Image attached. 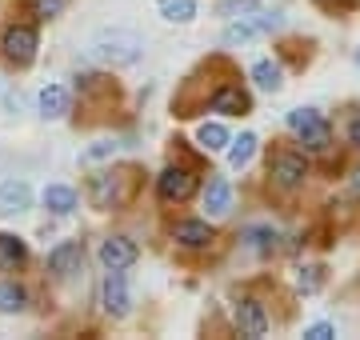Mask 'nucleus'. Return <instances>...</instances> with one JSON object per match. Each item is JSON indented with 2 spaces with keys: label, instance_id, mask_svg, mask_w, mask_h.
Segmentation results:
<instances>
[{
  "label": "nucleus",
  "instance_id": "1",
  "mask_svg": "<svg viewBox=\"0 0 360 340\" xmlns=\"http://www.w3.org/2000/svg\"><path fill=\"white\" fill-rule=\"evenodd\" d=\"M136 184H141V172L136 169H104V172H96V176H89L92 209H101V212L124 209V204L136 197Z\"/></svg>",
  "mask_w": 360,
  "mask_h": 340
},
{
  "label": "nucleus",
  "instance_id": "2",
  "mask_svg": "<svg viewBox=\"0 0 360 340\" xmlns=\"http://www.w3.org/2000/svg\"><path fill=\"white\" fill-rule=\"evenodd\" d=\"M101 65H112V68H124V65H136L144 53V37L141 32H129V28H104L92 37V48H89Z\"/></svg>",
  "mask_w": 360,
  "mask_h": 340
},
{
  "label": "nucleus",
  "instance_id": "3",
  "mask_svg": "<svg viewBox=\"0 0 360 340\" xmlns=\"http://www.w3.org/2000/svg\"><path fill=\"white\" fill-rule=\"evenodd\" d=\"M288 129L296 132V140L312 148V152H324L328 144H333V129H328V120L316 112V108H292L288 112Z\"/></svg>",
  "mask_w": 360,
  "mask_h": 340
},
{
  "label": "nucleus",
  "instance_id": "4",
  "mask_svg": "<svg viewBox=\"0 0 360 340\" xmlns=\"http://www.w3.org/2000/svg\"><path fill=\"white\" fill-rule=\"evenodd\" d=\"M37 48H40V37H37L32 25H8L4 37H0V56L16 68L32 65V60H37Z\"/></svg>",
  "mask_w": 360,
  "mask_h": 340
},
{
  "label": "nucleus",
  "instance_id": "5",
  "mask_svg": "<svg viewBox=\"0 0 360 340\" xmlns=\"http://www.w3.org/2000/svg\"><path fill=\"white\" fill-rule=\"evenodd\" d=\"M269 176H272V184H281V188H300L304 176H309V160L300 157V152L281 148V152L269 157Z\"/></svg>",
  "mask_w": 360,
  "mask_h": 340
},
{
  "label": "nucleus",
  "instance_id": "6",
  "mask_svg": "<svg viewBox=\"0 0 360 340\" xmlns=\"http://www.w3.org/2000/svg\"><path fill=\"white\" fill-rule=\"evenodd\" d=\"M272 28H281V13H252V16H240L224 28V44H248V40L264 37Z\"/></svg>",
  "mask_w": 360,
  "mask_h": 340
},
{
  "label": "nucleus",
  "instance_id": "7",
  "mask_svg": "<svg viewBox=\"0 0 360 340\" xmlns=\"http://www.w3.org/2000/svg\"><path fill=\"white\" fill-rule=\"evenodd\" d=\"M156 192L165 204H180L196 192V172L193 169H165L156 176Z\"/></svg>",
  "mask_w": 360,
  "mask_h": 340
},
{
  "label": "nucleus",
  "instance_id": "8",
  "mask_svg": "<svg viewBox=\"0 0 360 340\" xmlns=\"http://www.w3.org/2000/svg\"><path fill=\"white\" fill-rule=\"evenodd\" d=\"M80 268H84V249L77 240H65L49 252V273L56 280H72V276H80Z\"/></svg>",
  "mask_w": 360,
  "mask_h": 340
},
{
  "label": "nucleus",
  "instance_id": "9",
  "mask_svg": "<svg viewBox=\"0 0 360 340\" xmlns=\"http://www.w3.org/2000/svg\"><path fill=\"white\" fill-rule=\"evenodd\" d=\"M101 304H104V313L108 316H129L132 308V296H129V285H124V276L120 273H108L104 276V285H101Z\"/></svg>",
  "mask_w": 360,
  "mask_h": 340
},
{
  "label": "nucleus",
  "instance_id": "10",
  "mask_svg": "<svg viewBox=\"0 0 360 340\" xmlns=\"http://www.w3.org/2000/svg\"><path fill=\"white\" fill-rule=\"evenodd\" d=\"M101 264L108 273H124L129 264H136V244H132L129 236H108V240H101Z\"/></svg>",
  "mask_w": 360,
  "mask_h": 340
},
{
  "label": "nucleus",
  "instance_id": "11",
  "mask_svg": "<svg viewBox=\"0 0 360 340\" xmlns=\"http://www.w3.org/2000/svg\"><path fill=\"white\" fill-rule=\"evenodd\" d=\"M208 108H212V112H224V117H245L248 108H252V100H248V92L240 89V84H220V89L208 96Z\"/></svg>",
  "mask_w": 360,
  "mask_h": 340
},
{
  "label": "nucleus",
  "instance_id": "12",
  "mask_svg": "<svg viewBox=\"0 0 360 340\" xmlns=\"http://www.w3.org/2000/svg\"><path fill=\"white\" fill-rule=\"evenodd\" d=\"M236 328H240V336H248V340H260L269 332V313L260 308V301L245 296V301L236 304Z\"/></svg>",
  "mask_w": 360,
  "mask_h": 340
},
{
  "label": "nucleus",
  "instance_id": "13",
  "mask_svg": "<svg viewBox=\"0 0 360 340\" xmlns=\"http://www.w3.org/2000/svg\"><path fill=\"white\" fill-rule=\"evenodd\" d=\"M32 209V188L25 181H4L0 184V216H20Z\"/></svg>",
  "mask_w": 360,
  "mask_h": 340
},
{
  "label": "nucleus",
  "instance_id": "14",
  "mask_svg": "<svg viewBox=\"0 0 360 340\" xmlns=\"http://www.w3.org/2000/svg\"><path fill=\"white\" fill-rule=\"evenodd\" d=\"M37 108H40V117H44V120H60V117H68L72 96H68L65 84H44L40 96H37Z\"/></svg>",
  "mask_w": 360,
  "mask_h": 340
},
{
  "label": "nucleus",
  "instance_id": "15",
  "mask_svg": "<svg viewBox=\"0 0 360 340\" xmlns=\"http://www.w3.org/2000/svg\"><path fill=\"white\" fill-rule=\"evenodd\" d=\"M172 236H176L184 249H208L217 236H212V228H208L205 221H180L176 228H172Z\"/></svg>",
  "mask_w": 360,
  "mask_h": 340
},
{
  "label": "nucleus",
  "instance_id": "16",
  "mask_svg": "<svg viewBox=\"0 0 360 340\" xmlns=\"http://www.w3.org/2000/svg\"><path fill=\"white\" fill-rule=\"evenodd\" d=\"M205 209H208V216H224V212L232 209V188H229V181H224V176H212V181H208Z\"/></svg>",
  "mask_w": 360,
  "mask_h": 340
},
{
  "label": "nucleus",
  "instance_id": "17",
  "mask_svg": "<svg viewBox=\"0 0 360 340\" xmlns=\"http://www.w3.org/2000/svg\"><path fill=\"white\" fill-rule=\"evenodd\" d=\"M240 240H245L252 252H264V256L281 249V233H276V228H269V224H252V228H245V233H240Z\"/></svg>",
  "mask_w": 360,
  "mask_h": 340
},
{
  "label": "nucleus",
  "instance_id": "18",
  "mask_svg": "<svg viewBox=\"0 0 360 340\" xmlns=\"http://www.w3.org/2000/svg\"><path fill=\"white\" fill-rule=\"evenodd\" d=\"M25 261H28L25 240H20V236L0 233V273H16V268H20Z\"/></svg>",
  "mask_w": 360,
  "mask_h": 340
},
{
  "label": "nucleus",
  "instance_id": "19",
  "mask_svg": "<svg viewBox=\"0 0 360 340\" xmlns=\"http://www.w3.org/2000/svg\"><path fill=\"white\" fill-rule=\"evenodd\" d=\"M44 209L56 212V216H68V212L77 209V192L68 184H49L44 188Z\"/></svg>",
  "mask_w": 360,
  "mask_h": 340
},
{
  "label": "nucleus",
  "instance_id": "20",
  "mask_svg": "<svg viewBox=\"0 0 360 340\" xmlns=\"http://www.w3.org/2000/svg\"><path fill=\"white\" fill-rule=\"evenodd\" d=\"M156 13L172 25H188L196 20V0H156Z\"/></svg>",
  "mask_w": 360,
  "mask_h": 340
},
{
  "label": "nucleus",
  "instance_id": "21",
  "mask_svg": "<svg viewBox=\"0 0 360 340\" xmlns=\"http://www.w3.org/2000/svg\"><path fill=\"white\" fill-rule=\"evenodd\" d=\"M252 80H257V89H264V92H281L284 68L276 65V60H257V65H252Z\"/></svg>",
  "mask_w": 360,
  "mask_h": 340
},
{
  "label": "nucleus",
  "instance_id": "22",
  "mask_svg": "<svg viewBox=\"0 0 360 340\" xmlns=\"http://www.w3.org/2000/svg\"><path fill=\"white\" fill-rule=\"evenodd\" d=\"M25 308H28L25 285H16V280H4V285H0V313H25Z\"/></svg>",
  "mask_w": 360,
  "mask_h": 340
},
{
  "label": "nucleus",
  "instance_id": "23",
  "mask_svg": "<svg viewBox=\"0 0 360 340\" xmlns=\"http://www.w3.org/2000/svg\"><path fill=\"white\" fill-rule=\"evenodd\" d=\"M257 136H252V132H245V136H240V140H232V148H229V164L232 169H245L248 160H252V152H257Z\"/></svg>",
  "mask_w": 360,
  "mask_h": 340
},
{
  "label": "nucleus",
  "instance_id": "24",
  "mask_svg": "<svg viewBox=\"0 0 360 340\" xmlns=\"http://www.w3.org/2000/svg\"><path fill=\"white\" fill-rule=\"evenodd\" d=\"M196 140H200V148H208V152H217V148H224V144H232L229 140V129L224 124H200V132H196Z\"/></svg>",
  "mask_w": 360,
  "mask_h": 340
},
{
  "label": "nucleus",
  "instance_id": "25",
  "mask_svg": "<svg viewBox=\"0 0 360 340\" xmlns=\"http://www.w3.org/2000/svg\"><path fill=\"white\" fill-rule=\"evenodd\" d=\"M321 285H324V268L321 264H304L300 276H296V288H300L304 296H312V292H321Z\"/></svg>",
  "mask_w": 360,
  "mask_h": 340
},
{
  "label": "nucleus",
  "instance_id": "26",
  "mask_svg": "<svg viewBox=\"0 0 360 340\" xmlns=\"http://www.w3.org/2000/svg\"><path fill=\"white\" fill-rule=\"evenodd\" d=\"M252 13H260V0H224L220 4V16H232V20L252 16Z\"/></svg>",
  "mask_w": 360,
  "mask_h": 340
},
{
  "label": "nucleus",
  "instance_id": "27",
  "mask_svg": "<svg viewBox=\"0 0 360 340\" xmlns=\"http://www.w3.org/2000/svg\"><path fill=\"white\" fill-rule=\"evenodd\" d=\"M304 336H309V340H333V336H336V328L328 325V320H321V325L304 328Z\"/></svg>",
  "mask_w": 360,
  "mask_h": 340
},
{
  "label": "nucleus",
  "instance_id": "28",
  "mask_svg": "<svg viewBox=\"0 0 360 340\" xmlns=\"http://www.w3.org/2000/svg\"><path fill=\"white\" fill-rule=\"evenodd\" d=\"M60 8H65V0H37V13L40 16H56Z\"/></svg>",
  "mask_w": 360,
  "mask_h": 340
},
{
  "label": "nucleus",
  "instance_id": "29",
  "mask_svg": "<svg viewBox=\"0 0 360 340\" xmlns=\"http://www.w3.org/2000/svg\"><path fill=\"white\" fill-rule=\"evenodd\" d=\"M348 144H352V148H360V112H352V117H348Z\"/></svg>",
  "mask_w": 360,
  "mask_h": 340
},
{
  "label": "nucleus",
  "instance_id": "30",
  "mask_svg": "<svg viewBox=\"0 0 360 340\" xmlns=\"http://www.w3.org/2000/svg\"><path fill=\"white\" fill-rule=\"evenodd\" d=\"M101 157H112V144H96V148L84 152V160H101Z\"/></svg>",
  "mask_w": 360,
  "mask_h": 340
},
{
  "label": "nucleus",
  "instance_id": "31",
  "mask_svg": "<svg viewBox=\"0 0 360 340\" xmlns=\"http://www.w3.org/2000/svg\"><path fill=\"white\" fill-rule=\"evenodd\" d=\"M324 8H336V13H340V8H345V0H321Z\"/></svg>",
  "mask_w": 360,
  "mask_h": 340
},
{
  "label": "nucleus",
  "instance_id": "32",
  "mask_svg": "<svg viewBox=\"0 0 360 340\" xmlns=\"http://www.w3.org/2000/svg\"><path fill=\"white\" fill-rule=\"evenodd\" d=\"M352 197L360 200V172H356V176H352Z\"/></svg>",
  "mask_w": 360,
  "mask_h": 340
},
{
  "label": "nucleus",
  "instance_id": "33",
  "mask_svg": "<svg viewBox=\"0 0 360 340\" xmlns=\"http://www.w3.org/2000/svg\"><path fill=\"white\" fill-rule=\"evenodd\" d=\"M356 65H360V53H356Z\"/></svg>",
  "mask_w": 360,
  "mask_h": 340
}]
</instances>
